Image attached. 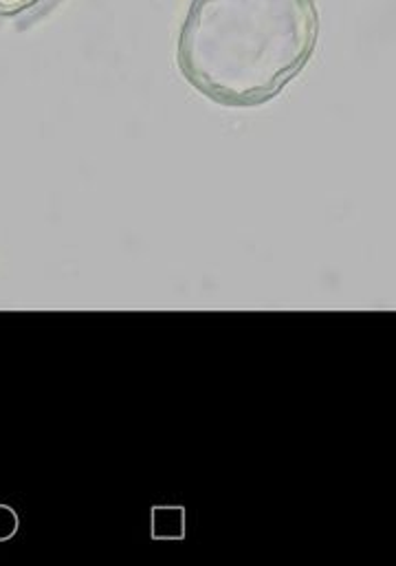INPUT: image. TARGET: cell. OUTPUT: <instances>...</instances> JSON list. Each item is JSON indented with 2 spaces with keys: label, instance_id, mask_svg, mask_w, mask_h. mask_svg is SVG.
Wrapping results in <instances>:
<instances>
[{
  "label": "cell",
  "instance_id": "obj_1",
  "mask_svg": "<svg viewBox=\"0 0 396 566\" xmlns=\"http://www.w3.org/2000/svg\"><path fill=\"white\" fill-rule=\"evenodd\" d=\"M318 35L315 0H192L176 64L207 99L254 108L304 71Z\"/></svg>",
  "mask_w": 396,
  "mask_h": 566
},
{
  "label": "cell",
  "instance_id": "obj_2",
  "mask_svg": "<svg viewBox=\"0 0 396 566\" xmlns=\"http://www.w3.org/2000/svg\"><path fill=\"white\" fill-rule=\"evenodd\" d=\"M60 0H0V24L29 22L55 7Z\"/></svg>",
  "mask_w": 396,
  "mask_h": 566
},
{
  "label": "cell",
  "instance_id": "obj_3",
  "mask_svg": "<svg viewBox=\"0 0 396 566\" xmlns=\"http://www.w3.org/2000/svg\"><path fill=\"white\" fill-rule=\"evenodd\" d=\"M18 530V516L11 507L0 505V541H7L15 534Z\"/></svg>",
  "mask_w": 396,
  "mask_h": 566
}]
</instances>
